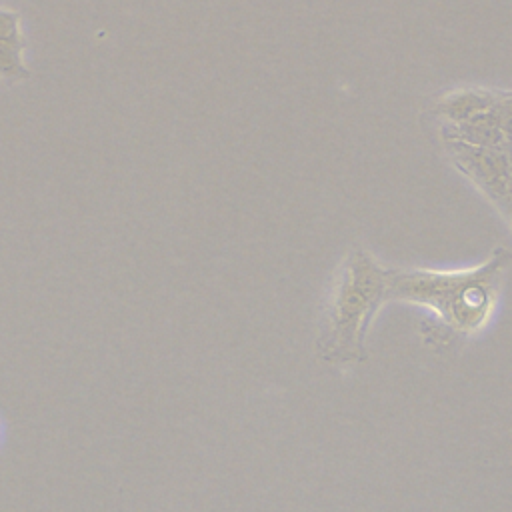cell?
I'll return each mask as SVG.
<instances>
[{"label":"cell","mask_w":512,"mask_h":512,"mask_svg":"<svg viewBox=\"0 0 512 512\" xmlns=\"http://www.w3.org/2000/svg\"><path fill=\"white\" fill-rule=\"evenodd\" d=\"M510 264L512 252L498 248L486 262L458 272L390 268L388 302L402 300L424 306L438 320L442 332L472 336L486 326Z\"/></svg>","instance_id":"cell-1"},{"label":"cell","mask_w":512,"mask_h":512,"mask_svg":"<svg viewBox=\"0 0 512 512\" xmlns=\"http://www.w3.org/2000/svg\"><path fill=\"white\" fill-rule=\"evenodd\" d=\"M390 268L364 248H354L340 264L322 314L318 350L324 360L350 364L364 358L370 322L388 302Z\"/></svg>","instance_id":"cell-2"},{"label":"cell","mask_w":512,"mask_h":512,"mask_svg":"<svg viewBox=\"0 0 512 512\" xmlns=\"http://www.w3.org/2000/svg\"><path fill=\"white\" fill-rule=\"evenodd\" d=\"M22 48L20 14L0 10V76L16 80L30 76V70L22 62Z\"/></svg>","instance_id":"cell-3"}]
</instances>
